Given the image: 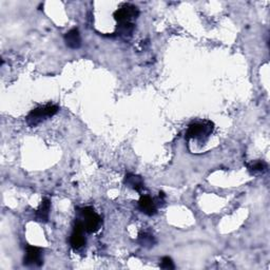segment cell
<instances>
[{
    "instance_id": "cell-13",
    "label": "cell",
    "mask_w": 270,
    "mask_h": 270,
    "mask_svg": "<svg viewBox=\"0 0 270 270\" xmlns=\"http://www.w3.org/2000/svg\"><path fill=\"white\" fill-rule=\"evenodd\" d=\"M160 267H161L162 269H166V270H171V269L176 268V266H174V263H173L172 259L169 258V257H164V258L161 260Z\"/></svg>"
},
{
    "instance_id": "cell-9",
    "label": "cell",
    "mask_w": 270,
    "mask_h": 270,
    "mask_svg": "<svg viewBox=\"0 0 270 270\" xmlns=\"http://www.w3.org/2000/svg\"><path fill=\"white\" fill-rule=\"evenodd\" d=\"M65 42L68 48L73 49V50L80 49L82 47L81 33L77 28H74L72 30H70L68 33H66Z\"/></svg>"
},
{
    "instance_id": "cell-1",
    "label": "cell",
    "mask_w": 270,
    "mask_h": 270,
    "mask_svg": "<svg viewBox=\"0 0 270 270\" xmlns=\"http://www.w3.org/2000/svg\"><path fill=\"white\" fill-rule=\"evenodd\" d=\"M214 125L210 120H201L195 121L189 125L186 132V139H196L199 142H206L213 132Z\"/></svg>"
},
{
    "instance_id": "cell-3",
    "label": "cell",
    "mask_w": 270,
    "mask_h": 270,
    "mask_svg": "<svg viewBox=\"0 0 270 270\" xmlns=\"http://www.w3.org/2000/svg\"><path fill=\"white\" fill-rule=\"evenodd\" d=\"M78 212L82 215V220H80L84 227L86 232L88 233H93L99 230L102 224V220L99 214L95 212L93 207H85V208H78Z\"/></svg>"
},
{
    "instance_id": "cell-6",
    "label": "cell",
    "mask_w": 270,
    "mask_h": 270,
    "mask_svg": "<svg viewBox=\"0 0 270 270\" xmlns=\"http://www.w3.org/2000/svg\"><path fill=\"white\" fill-rule=\"evenodd\" d=\"M85 231L86 230L83 223L80 220H76L72 234L71 237H70V245H71L74 250L81 249L86 245L87 241L85 238Z\"/></svg>"
},
{
    "instance_id": "cell-5",
    "label": "cell",
    "mask_w": 270,
    "mask_h": 270,
    "mask_svg": "<svg viewBox=\"0 0 270 270\" xmlns=\"http://www.w3.org/2000/svg\"><path fill=\"white\" fill-rule=\"evenodd\" d=\"M42 264H43L42 249L36 246L27 245V247H25L23 265L29 267H40Z\"/></svg>"
},
{
    "instance_id": "cell-2",
    "label": "cell",
    "mask_w": 270,
    "mask_h": 270,
    "mask_svg": "<svg viewBox=\"0 0 270 270\" xmlns=\"http://www.w3.org/2000/svg\"><path fill=\"white\" fill-rule=\"evenodd\" d=\"M59 111V107L56 104H46V106H41L38 108L33 109L27 116V124L30 127H36L42 121L46 119L54 116L56 113Z\"/></svg>"
},
{
    "instance_id": "cell-8",
    "label": "cell",
    "mask_w": 270,
    "mask_h": 270,
    "mask_svg": "<svg viewBox=\"0 0 270 270\" xmlns=\"http://www.w3.org/2000/svg\"><path fill=\"white\" fill-rule=\"evenodd\" d=\"M50 210H51V199L48 197H45L42 199V202L34 213L35 220L40 223H48L49 216H50Z\"/></svg>"
},
{
    "instance_id": "cell-7",
    "label": "cell",
    "mask_w": 270,
    "mask_h": 270,
    "mask_svg": "<svg viewBox=\"0 0 270 270\" xmlns=\"http://www.w3.org/2000/svg\"><path fill=\"white\" fill-rule=\"evenodd\" d=\"M138 209L141 212L145 213L146 215L152 216L158 212V204L155 203L154 199L149 195H143L141 196L138 201Z\"/></svg>"
},
{
    "instance_id": "cell-11",
    "label": "cell",
    "mask_w": 270,
    "mask_h": 270,
    "mask_svg": "<svg viewBox=\"0 0 270 270\" xmlns=\"http://www.w3.org/2000/svg\"><path fill=\"white\" fill-rule=\"evenodd\" d=\"M137 242L139 245L145 248H151L156 244L155 238L152 236V234L148 233V232H141L138 234Z\"/></svg>"
},
{
    "instance_id": "cell-10",
    "label": "cell",
    "mask_w": 270,
    "mask_h": 270,
    "mask_svg": "<svg viewBox=\"0 0 270 270\" xmlns=\"http://www.w3.org/2000/svg\"><path fill=\"white\" fill-rule=\"evenodd\" d=\"M125 185H127L129 188H131L137 192L142 193V191L145 189V182L142 177L135 176V174L132 173H128L126 174L125 180H124Z\"/></svg>"
},
{
    "instance_id": "cell-12",
    "label": "cell",
    "mask_w": 270,
    "mask_h": 270,
    "mask_svg": "<svg viewBox=\"0 0 270 270\" xmlns=\"http://www.w3.org/2000/svg\"><path fill=\"white\" fill-rule=\"evenodd\" d=\"M248 168V171L251 174H257V173H264L268 169V165L266 162L258 160L256 162H252L250 164H246Z\"/></svg>"
},
{
    "instance_id": "cell-4",
    "label": "cell",
    "mask_w": 270,
    "mask_h": 270,
    "mask_svg": "<svg viewBox=\"0 0 270 270\" xmlns=\"http://www.w3.org/2000/svg\"><path fill=\"white\" fill-rule=\"evenodd\" d=\"M139 15V10L138 7L126 3L124 5H121L119 8L114 12L113 14V17L117 22L116 27H123V25H130V24H134L133 20H135Z\"/></svg>"
}]
</instances>
